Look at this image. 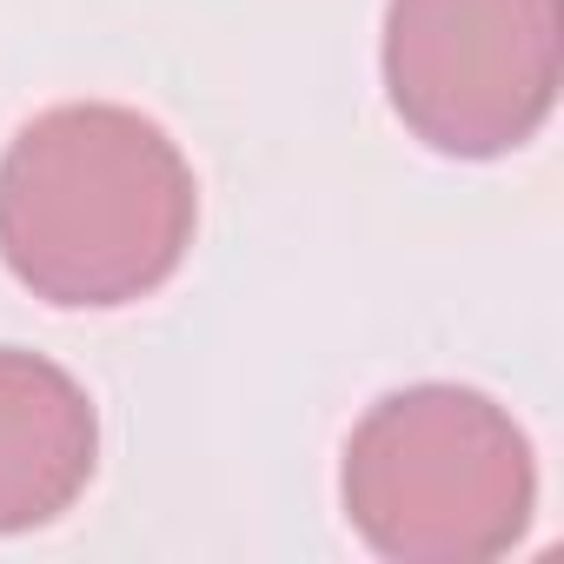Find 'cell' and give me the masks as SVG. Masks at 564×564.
<instances>
[{
  "mask_svg": "<svg viewBox=\"0 0 564 564\" xmlns=\"http://www.w3.org/2000/svg\"><path fill=\"white\" fill-rule=\"evenodd\" d=\"M193 226V166L140 107L67 100L0 153V259L47 306L107 313L160 293Z\"/></svg>",
  "mask_w": 564,
  "mask_h": 564,
  "instance_id": "obj_1",
  "label": "cell"
},
{
  "mask_svg": "<svg viewBox=\"0 0 564 564\" xmlns=\"http://www.w3.org/2000/svg\"><path fill=\"white\" fill-rule=\"evenodd\" d=\"M557 0H386V94L445 160L518 153L557 100Z\"/></svg>",
  "mask_w": 564,
  "mask_h": 564,
  "instance_id": "obj_3",
  "label": "cell"
},
{
  "mask_svg": "<svg viewBox=\"0 0 564 564\" xmlns=\"http://www.w3.org/2000/svg\"><path fill=\"white\" fill-rule=\"evenodd\" d=\"M339 498L352 531L392 564L505 557L538 505L524 425L471 386L386 392L346 438Z\"/></svg>",
  "mask_w": 564,
  "mask_h": 564,
  "instance_id": "obj_2",
  "label": "cell"
},
{
  "mask_svg": "<svg viewBox=\"0 0 564 564\" xmlns=\"http://www.w3.org/2000/svg\"><path fill=\"white\" fill-rule=\"evenodd\" d=\"M94 465L100 419L87 386L28 346H0V538L54 524Z\"/></svg>",
  "mask_w": 564,
  "mask_h": 564,
  "instance_id": "obj_4",
  "label": "cell"
}]
</instances>
